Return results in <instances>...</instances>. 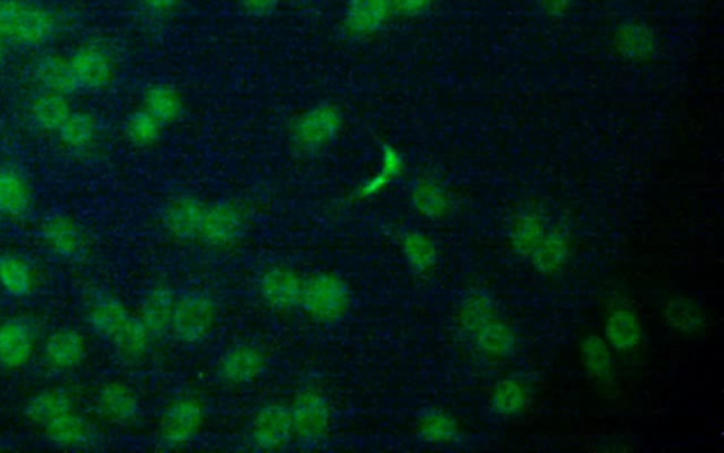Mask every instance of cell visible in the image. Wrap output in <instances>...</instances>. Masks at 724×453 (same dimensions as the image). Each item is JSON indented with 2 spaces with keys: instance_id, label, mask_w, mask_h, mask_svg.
Segmentation results:
<instances>
[{
  "instance_id": "obj_1",
  "label": "cell",
  "mask_w": 724,
  "mask_h": 453,
  "mask_svg": "<svg viewBox=\"0 0 724 453\" xmlns=\"http://www.w3.org/2000/svg\"><path fill=\"white\" fill-rule=\"evenodd\" d=\"M61 28L56 11L35 0H0V33L12 46L42 48Z\"/></svg>"
},
{
  "instance_id": "obj_2",
  "label": "cell",
  "mask_w": 724,
  "mask_h": 453,
  "mask_svg": "<svg viewBox=\"0 0 724 453\" xmlns=\"http://www.w3.org/2000/svg\"><path fill=\"white\" fill-rule=\"evenodd\" d=\"M77 91L96 93L113 84L117 65L113 53L101 43H84L69 56Z\"/></svg>"
},
{
  "instance_id": "obj_3",
  "label": "cell",
  "mask_w": 724,
  "mask_h": 453,
  "mask_svg": "<svg viewBox=\"0 0 724 453\" xmlns=\"http://www.w3.org/2000/svg\"><path fill=\"white\" fill-rule=\"evenodd\" d=\"M215 307L210 298L201 293H188L176 301L171 329L183 341H200L211 330Z\"/></svg>"
},
{
  "instance_id": "obj_4",
  "label": "cell",
  "mask_w": 724,
  "mask_h": 453,
  "mask_svg": "<svg viewBox=\"0 0 724 453\" xmlns=\"http://www.w3.org/2000/svg\"><path fill=\"white\" fill-rule=\"evenodd\" d=\"M36 336L33 327L22 320L0 325V365L8 370L26 368L35 355Z\"/></svg>"
},
{
  "instance_id": "obj_5",
  "label": "cell",
  "mask_w": 724,
  "mask_h": 453,
  "mask_svg": "<svg viewBox=\"0 0 724 453\" xmlns=\"http://www.w3.org/2000/svg\"><path fill=\"white\" fill-rule=\"evenodd\" d=\"M42 237L47 247L61 258L75 259L84 254V234L80 225L69 216L48 217L42 225Z\"/></svg>"
},
{
  "instance_id": "obj_6",
  "label": "cell",
  "mask_w": 724,
  "mask_h": 453,
  "mask_svg": "<svg viewBox=\"0 0 724 453\" xmlns=\"http://www.w3.org/2000/svg\"><path fill=\"white\" fill-rule=\"evenodd\" d=\"M84 336L74 329H60L48 336L45 345L47 364L56 371H71L85 358Z\"/></svg>"
},
{
  "instance_id": "obj_7",
  "label": "cell",
  "mask_w": 724,
  "mask_h": 453,
  "mask_svg": "<svg viewBox=\"0 0 724 453\" xmlns=\"http://www.w3.org/2000/svg\"><path fill=\"white\" fill-rule=\"evenodd\" d=\"M33 79L40 91L69 96L77 93L69 56H62L59 53H46L38 57L33 67Z\"/></svg>"
},
{
  "instance_id": "obj_8",
  "label": "cell",
  "mask_w": 724,
  "mask_h": 453,
  "mask_svg": "<svg viewBox=\"0 0 724 453\" xmlns=\"http://www.w3.org/2000/svg\"><path fill=\"white\" fill-rule=\"evenodd\" d=\"M96 407L106 421L127 426L138 417L139 399L127 384L113 382L100 390Z\"/></svg>"
},
{
  "instance_id": "obj_9",
  "label": "cell",
  "mask_w": 724,
  "mask_h": 453,
  "mask_svg": "<svg viewBox=\"0 0 724 453\" xmlns=\"http://www.w3.org/2000/svg\"><path fill=\"white\" fill-rule=\"evenodd\" d=\"M69 95L40 91L28 103V118L43 132L56 133L72 113Z\"/></svg>"
},
{
  "instance_id": "obj_10",
  "label": "cell",
  "mask_w": 724,
  "mask_h": 453,
  "mask_svg": "<svg viewBox=\"0 0 724 453\" xmlns=\"http://www.w3.org/2000/svg\"><path fill=\"white\" fill-rule=\"evenodd\" d=\"M32 206V189L21 173L0 167V219H19Z\"/></svg>"
},
{
  "instance_id": "obj_11",
  "label": "cell",
  "mask_w": 724,
  "mask_h": 453,
  "mask_svg": "<svg viewBox=\"0 0 724 453\" xmlns=\"http://www.w3.org/2000/svg\"><path fill=\"white\" fill-rule=\"evenodd\" d=\"M390 0H351L346 12V26L351 35H373L388 18Z\"/></svg>"
},
{
  "instance_id": "obj_12",
  "label": "cell",
  "mask_w": 724,
  "mask_h": 453,
  "mask_svg": "<svg viewBox=\"0 0 724 453\" xmlns=\"http://www.w3.org/2000/svg\"><path fill=\"white\" fill-rule=\"evenodd\" d=\"M127 306L117 298L101 297L91 303L89 323L96 335L113 340L129 320Z\"/></svg>"
},
{
  "instance_id": "obj_13",
  "label": "cell",
  "mask_w": 724,
  "mask_h": 453,
  "mask_svg": "<svg viewBox=\"0 0 724 453\" xmlns=\"http://www.w3.org/2000/svg\"><path fill=\"white\" fill-rule=\"evenodd\" d=\"M72 409H75V406L69 393L65 390L48 388L28 402L26 416L35 426L45 428Z\"/></svg>"
},
{
  "instance_id": "obj_14",
  "label": "cell",
  "mask_w": 724,
  "mask_h": 453,
  "mask_svg": "<svg viewBox=\"0 0 724 453\" xmlns=\"http://www.w3.org/2000/svg\"><path fill=\"white\" fill-rule=\"evenodd\" d=\"M62 147L74 152H84L93 147L98 137V120L89 111H72L69 119L57 132Z\"/></svg>"
},
{
  "instance_id": "obj_15",
  "label": "cell",
  "mask_w": 724,
  "mask_h": 453,
  "mask_svg": "<svg viewBox=\"0 0 724 453\" xmlns=\"http://www.w3.org/2000/svg\"><path fill=\"white\" fill-rule=\"evenodd\" d=\"M176 299L164 288L153 289L142 303L139 320L148 327L152 336H161L171 329Z\"/></svg>"
},
{
  "instance_id": "obj_16",
  "label": "cell",
  "mask_w": 724,
  "mask_h": 453,
  "mask_svg": "<svg viewBox=\"0 0 724 453\" xmlns=\"http://www.w3.org/2000/svg\"><path fill=\"white\" fill-rule=\"evenodd\" d=\"M0 287L14 298L27 297L35 287L31 265L17 255L0 257Z\"/></svg>"
},
{
  "instance_id": "obj_17",
  "label": "cell",
  "mask_w": 724,
  "mask_h": 453,
  "mask_svg": "<svg viewBox=\"0 0 724 453\" xmlns=\"http://www.w3.org/2000/svg\"><path fill=\"white\" fill-rule=\"evenodd\" d=\"M152 334L139 317L129 316L122 329L115 335L113 341L118 353L127 360H139L148 353L151 347Z\"/></svg>"
},
{
  "instance_id": "obj_18",
  "label": "cell",
  "mask_w": 724,
  "mask_h": 453,
  "mask_svg": "<svg viewBox=\"0 0 724 453\" xmlns=\"http://www.w3.org/2000/svg\"><path fill=\"white\" fill-rule=\"evenodd\" d=\"M45 430L48 440L62 446H79L90 440V427L75 409L48 423Z\"/></svg>"
},
{
  "instance_id": "obj_19",
  "label": "cell",
  "mask_w": 724,
  "mask_h": 453,
  "mask_svg": "<svg viewBox=\"0 0 724 453\" xmlns=\"http://www.w3.org/2000/svg\"><path fill=\"white\" fill-rule=\"evenodd\" d=\"M260 364H262V359L257 350L241 346L238 349L231 350V353L226 356L222 370L230 382L240 383L257 378Z\"/></svg>"
},
{
  "instance_id": "obj_20",
  "label": "cell",
  "mask_w": 724,
  "mask_h": 453,
  "mask_svg": "<svg viewBox=\"0 0 724 453\" xmlns=\"http://www.w3.org/2000/svg\"><path fill=\"white\" fill-rule=\"evenodd\" d=\"M641 326L634 313L619 311L610 317L607 325V337L620 350L632 349L639 344Z\"/></svg>"
},
{
  "instance_id": "obj_21",
  "label": "cell",
  "mask_w": 724,
  "mask_h": 453,
  "mask_svg": "<svg viewBox=\"0 0 724 453\" xmlns=\"http://www.w3.org/2000/svg\"><path fill=\"white\" fill-rule=\"evenodd\" d=\"M291 416H288L283 409L268 408L267 411L258 418L257 428H255V435H257L262 443H282L291 431Z\"/></svg>"
},
{
  "instance_id": "obj_22",
  "label": "cell",
  "mask_w": 724,
  "mask_h": 453,
  "mask_svg": "<svg viewBox=\"0 0 724 453\" xmlns=\"http://www.w3.org/2000/svg\"><path fill=\"white\" fill-rule=\"evenodd\" d=\"M197 418H200V409L192 407L190 403H177L168 409L164 419V432L172 440L178 441L182 435H188L192 431Z\"/></svg>"
},
{
  "instance_id": "obj_23",
  "label": "cell",
  "mask_w": 724,
  "mask_h": 453,
  "mask_svg": "<svg viewBox=\"0 0 724 453\" xmlns=\"http://www.w3.org/2000/svg\"><path fill=\"white\" fill-rule=\"evenodd\" d=\"M584 361L592 375L605 382L611 374V359L607 347L597 337H588L583 346Z\"/></svg>"
},
{
  "instance_id": "obj_24",
  "label": "cell",
  "mask_w": 724,
  "mask_h": 453,
  "mask_svg": "<svg viewBox=\"0 0 724 453\" xmlns=\"http://www.w3.org/2000/svg\"><path fill=\"white\" fill-rule=\"evenodd\" d=\"M525 399L526 395L519 384L504 382L497 387L492 406H494L495 411L503 414V416H514V414L523 411Z\"/></svg>"
},
{
  "instance_id": "obj_25",
  "label": "cell",
  "mask_w": 724,
  "mask_h": 453,
  "mask_svg": "<svg viewBox=\"0 0 724 453\" xmlns=\"http://www.w3.org/2000/svg\"><path fill=\"white\" fill-rule=\"evenodd\" d=\"M127 133L135 144L147 147V144H151L157 139L159 120L152 117L148 111L137 113L128 120Z\"/></svg>"
},
{
  "instance_id": "obj_26",
  "label": "cell",
  "mask_w": 724,
  "mask_h": 453,
  "mask_svg": "<svg viewBox=\"0 0 724 453\" xmlns=\"http://www.w3.org/2000/svg\"><path fill=\"white\" fill-rule=\"evenodd\" d=\"M479 330L482 349L497 356L510 353L511 347H513V337H511L510 330L505 326L487 322L484 329Z\"/></svg>"
},
{
  "instance_id": "obj_27",
  "label": "cell",
  "mask_w": 724,
  "mask_h": 453,
  "mask_svg": "<svg viewBox=\"0 0 724 453\" xmlns=\"http://www.w3.org/2000/svg\"><path fill=\"white\" fill-rule=\"evenodd\" d=\"M668 321L673 326L682 332H692L697 329L702 321L701 311L690 301H674L669 303L666 310Z\"/></svg>"
},
{
  "instance_id": "obj_28",
  "label": "cell",
  "mask_w": 724,
  "mask_h": 453,
  "mask_svg": "<svg viewBox=\"0 0 724 453\" xmlns=\"http://www.w3.org/2000/svg\"><path fill=\"white\" fill-rule=\"evenodd\" d=\"M142 8L153 16H166V14L175 12L182 0H139Z\"/></svg>"
},
{
  "instance_id": "obj_29",
  "label": "cell",
  "mask_w": 724,
  "mask_h": 453,
  "mask_svg": "<svg viewBox=\"0 0 724 453\" xmlns=\"http://www.w3.org/2000/svg\"><path fill=\"white\" fill-rule=\"evenodd\" d=\"M11 43L7 40V37L0 33V69L7 65L9 51H11Z\"/></svg>"
},
{
  "instance_id": "obj_30",
  "label": "cell",
  "mask_w": 724,
  "mask_h": 453,
  "mask_svg": "<svg viewBox=\"0 0 724 453\" xmlns=\"http://www.w3.org/2000/svg\"><path fill=\"white\" fill-rule=\"evenodd\" d=\"M277 2H279V0H277Z\"/></svg>"
}]
</instances>
